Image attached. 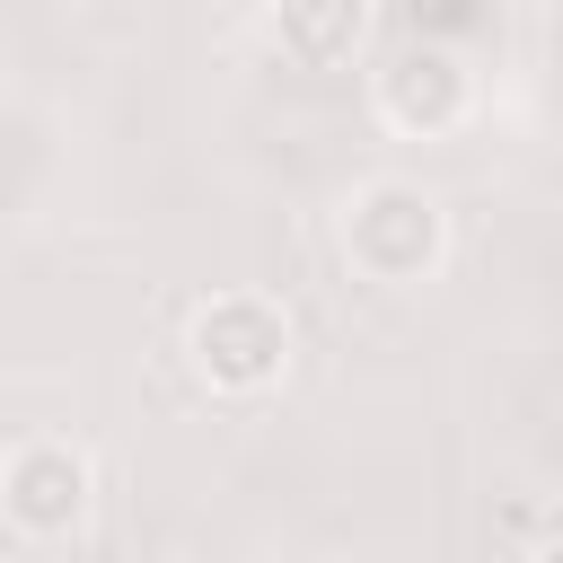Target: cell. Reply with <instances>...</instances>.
Here are the masks:
<instances>
[{"mask_svg": "<svg viewBox=\"0 0 563 563\" xmlns=\"http://www.w3.org/2000/svg\"><path fill=\"white\" fill-rule=\"evenodd\" d=\"M97 519V457L70 431H26L0 449V528L18 545H70Z\"/></svg>", "mask_w": 563, "mask_h": 563, "instance_id": "3957f363", "label": "cell"}, {"mask_svg": "<svg viewBox=\"0 0 563 563\" xmlns=\"http://www.w3.org/2000/svg\"><path fill=\"white\" fill-rule=\"evenodd\" d=\"M176 352H185V369H194L202 396H220V405H255V396H273V387L290 378V361H299V325H290V308H282L273 290H211V299L185 308Z\"/></svg>", "mask_w": 563, "mask_h": 563, "instance_id": "7a4b0ae2", "label": "cell"}, {"mask_svg": "<svg viewBox=\"0 0 563 563\" xmlns=\"http://www.w3.org/2000/svg\"><path fill=\"white\" fill-rule=\"evenodd\" d=\"M255 26L290 70H352L369 44V0H264Z\"/></svg>", "mask_w": 563, "mask_h": 563, "instance_id": "5b68a950", "label": "cell"}, {"mask_svg": "<svg viewBox=\"0 0 563 563\" xmlns=\"http://www.w3.org/2000/svg\"><path fill=\"white\" fill-rule=\"evenodd\" d=\"M334 255H343L352 282L422 290L449 264V202L422 176H361L334 202Z\"/></svg>", "mask_w": 563, "mask_h": 563, "instance_id": "6da1fadb", "label": "cell"}, {"mask_svg": "<svg viewBox=\"0 0 563 563\" xmlns=\"http://www.w3.org/2000/svg\"><path fill=\"white\" fill-rule=\"evenodd\" d=\"M475 62L457 53V44H440V35H413V44H396L378 70H369V114L396 132V141H449V132H466L475 123Z\"/></svg>", "mask_w": 563, "mask_h": 563, "instance_id": "277c9868", "label": "cell"}]
</instances>
